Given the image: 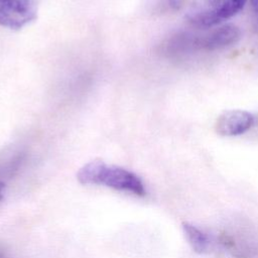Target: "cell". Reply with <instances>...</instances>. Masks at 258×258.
Instances as JSON below:
<instances>
[{"label": "cell", "mask_w": 258, "mask_h": 258, "mask_svg": "<svg viewBox=\"0 0 258 258\" xmlns=\"http://www.w3.org/2000/svg\"><path fill=\"white\" fill-rule=\"evenodd\" d=\"M77 178L83 184L103 185L138 197L146 194L145 185L136 173L102 160H93L83 165L77 173Z\"/></svg>", "instance_id": "6da1fadb"}, {"label": "cell", "mask_w": 258, "mask_h": 258, "mask_svg": "<svg viewBox=\"0 0 258 258\" xmlns=\"http://www.w3.org/2000/svg\"><path fill=\"white\" fill-rule=\"evenodd\" d=\"M248 0H195L185 18L198 28H211L233 17Z\"/></svg>", "instance_id": "7a4b0ae2"}, {"label": "cell", "mask_w": 258, "mask_h": 258, "mask_svg": "<svg viewBox=\"0 0 258 258\" xmlns=\"http://www.w3.org/2000/svg\"><path fill=\"white\" fill-rule=\"evenodd\" d=\"M36 18L30 0H0V25L20 29Z\"/></svg>", "instance_id": "3957f363"}, {"label": "cell", "mask_w": 258, "mask_h": 258, "mask_svg": "<svg viewBox=\"0 0 258 258\" xmlns=\"http://www.w3.org/2000/svg\"><path fill=\"white\" fill-rule=\"evenodd\" d=\"M255 123L252 113L245 110H228L223 112L216 121V131L226 137L244 134Z\"/></svg>", "instance_id": "277c9868"}, {"label": "cell", "mask_w": 258, "mask_h": 258, "mask_svg": "<svg viewBox=\"0 0 258 258\" xmlns=\"http://www.w3.org/2000/svg\"><path fill=\"white\" fill-rule=\"evenodd\" d=\"M240 38L239 27L234 24H223L205 35H198V50H220L237 43Z\"/></svg>", "instance_id": "5b68a950"}, {"label": "cell", "mask_w": 258, "mask_h": 258, "mask_svg": "<svg viewBox=\"0 0 258 258\" xmlns=\"http://www.w3.org/2000/svg\"><path fill=\"white\" fill-rule=\"evenodd\" d=\"M182 230L185 239L187 243L190 245L192 251H195L198 254H205L209 251V239L201 229H199L197 226L190 223L183 222Z\"/></svg>", "instance_id": "8992f818"}, {"label": "cell", "mask_w": 258, "mask_h": 258, "mask_svg": "<svg viewBox=\"0 0 258 258\" xmlns=\"http://www.w3.org/2000/svg\"><path fill=\"white\" fill-rule=\"evenodd\" d=\"M253 29L258 33V0H249Z\"/></svg>", "instance_id": "52a82bcc"}, {"label": "cell", "mask_w": 258, "mask_h": 258, "mask_svg": "<svg viewBox=\"0 0 258 258\" xmlns=\"http://www.w3.org/2000/svg\"><path fill=\"white\" fill-rule=\"evenodd\" d=\"M165 3L171 10H178L181 8L183 0H165Z\"/></svg>", "instance_id": "ba28073f"}, {"label": "cell", "mask_w": 258, "mask_h": 258, "mask_svg": "<svg viewBox=\"0 0 258 258\" xmlns=\"http://www.w3.org/2000/svg\"><path fill=\"white\" fill-rule=\"evenodd\" d=\"M4 197V183L0 180V202Z\"/></svg>", "instance_id": "9c48e42d"}, {"label": "cell", "mask_w": 258, "mask_h": 258, "mask_svg": "<svg viewBox=\"0 0 258 258\" xmlns=\"http://www.w3.org/2000/svg\"><path fill=\"white\" fill-rule=\"evenodd\" d=\"M0 258H5V254L1 249H0Z\"/></svg>", "instance_id": "30bf717a"}]
</instances>
